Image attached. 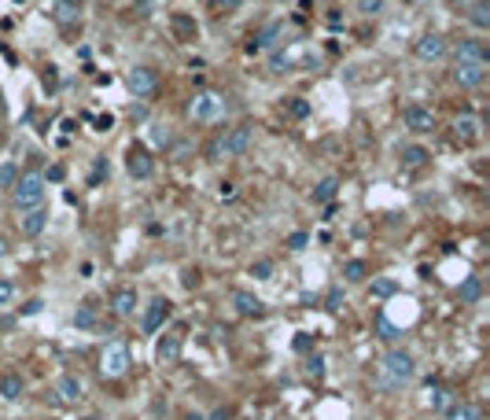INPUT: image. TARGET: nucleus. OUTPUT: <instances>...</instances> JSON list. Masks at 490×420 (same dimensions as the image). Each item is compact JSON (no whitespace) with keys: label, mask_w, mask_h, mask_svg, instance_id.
I'll use <instances>...</instances> for the list:
<instances>
[{"label":"nucleus","mask_w":490,"mask_h":420,"mask_svg":"<svg viewBox=\"0 0 490 420\" xmlns=\"http://www.w3.org/2000/svg\"><path fill=\"white\" fill-rule=\"evenodd\" d=\"M44 192H48V177L41 170H26L11 185V203H15V210H34L44 203Z\"/></svg>","instance_id":"nucleus-1"},{"label":"nucleus","mask_w":490,"mask_h":420,"mask_svg":"<svg viewBox=\"0 0 490 420\" xmlns=\"http://www.w3.org/2000/svg\"><path fill=\"white\" fill-rule=\"evenodd\" d=\"M417 373V362H413V354L410 350H387L384 354V362H380V383L384 387H402L405 380H413Z\"/></svg>","instance_id":"nucleus-2"},{"label":"nucleus","mask_w":490,"mask_h":420,"mask_svg":"<svg viewBox=\"0 0 490 420\" xmlns=\"http://www.w3.org/2000/svg\"><path fill=\"white\" fill-rule=\"evenodd\" d=\"M188 118L200 122V125H214L225 118V96L214 92V89H200L188 100Z\"/></svg>","instance_id":"nucleus-3"},{"label":"nucleus","mask_w":490,"mask_h":420,"mask_svg":"<svg viewBox=\"0 0 490 420\" xmlns=\"http://www.w3.org/2000/svg\"><path fill=\"white\" fill-rule=\"evenodd\" d=\"M129 347L125 343H107L104 354H100V376L104 380H122L129 373Z\"/></svg>","instance_id":"nucleus-4"},{"label":"nucleus","mask_w":490,"mask_h":420,"mask_svg":"<svg viewBox=\"0 0 490 420\" xmlns=\"http://www.w3.org/2000/svg\"><path fill=\"white\" fill-rule=\"evenodd\" d=\"M125 170L133 181H148V177L155 173V159L152 152L144 148V144H129V152H125Z\"/></svg>","instance_id":"nucleus-5"},{"label":"nucleus","mask_w":490,"mask_h":420,"mask_svg":"<svg viewBox=\"0 0 490 420\" xmlns=\"http://www.w3.org/2000/svg\"><path fill=\"white\" fill-rule=\"evenodd\" d=\"M125 85H129V92H133L137 100H152V96L159 92V74L152 67H133L125 74Z\"/></svg>","instance_id":"nucleus-6"},{"label":"nucleus","mask_w":490,"mask_h":420,"mask_svg":"<svg viewBox=\"0 0 490 420\" xmlns=\"http://www.w3.org/2000/svg\"><path fill=\"white\" fill-rule=\"evenodd\" d=\"M251 140H255V125H236V129H228V133L221 137V155L225 159H236V155H243L251 148Z\"/></svg>","instance_id":"nucleus-7"},{"label":"nucleus","mask_w":490,"mask_h":420,"mask_svg":"<svg viewBox=\"0 0 490 420\" xmlns=\"http://www.w3.org/2000/svg\"><path fill=\"white\" fill-rule=\"evenodd\" d=\"M413 56L420 63H439L446 56V37H439V34H424L413 41Z\"/></svg>","instance_id":"nucleus-8"},{"label":"nucleus","mask_w":490,"mask_h":420,"mask_svg":"<svg viewBox=\"0 0 490 420\" xmlns=\"http://www.w3.org/2000/svg\"><path fill=\"white\" fill-rule=\"evenodd\" d=\"M453 59L457 63H490V52H486V44L479 41V37H461L453 44Z\"/></svg>","instance_id":"nucleus-9"},{"label":"nucleus","mask_w":490,"mask_h":420,"mask_svg":"<svg viewBox=\"0 0 490 420\" xmlns=\"http://www.w3.org/2000/svg\"><path fill=\"white\" fill-rule=\"evenodd\" d=\"M170 306H173V302H170V299H162V295H159V299H152V302H148V310H144V317H140V328L148 332V335H155L162 325H166Z\"/></svg>","instance_id":"nucleus-10"},{"label":"nucleus","mask_w":490,"mask_h":420,"mask_svg":"<svg viewBox=\"0 0 490 420\" xmlns=\"http://www.w3.org/2000/svg\"><path fill=\"white\" fill-rule=\"evenodd\" d=\"M453 82L461 89H479L486 82V67L483 63H453Z\"/></svg>","instance_id":"nucleus-11"},{"label":"nucleus","mask_w":490,"mask_h":420,"mask_svg":"<svg viewBox=\"0 0 490 420\" xmlns=\"http://www.w3.org/2000/svg\"><path fill=\"white\" fill-rule=\"evenodd\" d=\"M281 37H284V26L281 23H266L258 34L251 37V44H247V52L251 56H258V52H269V48H276L281 44Z\"/></svg>","instance_id":"nucleus-12"},{"label":"nucleus","mask_w":490,"mask_h":420,"mask_svg":"<svg viewBox=\"0 0 490 420\" xmlns=\"http://www.w3.org/2000/svg\"><path fill=\"white\" fill-rule=\"evenodd\" d=\"M402 122H405V129H413V133H431L435 129V115L428 107H420V104H410L402 111Z\"/></svg>","instance_id":"nucleus-13"},{"label":"nucleus","mask_w":490,"mask_h":420,"mask_svg":"<svg viewBox=\"0 0 490 420\" xmlns=\"http://www.w3.org/2000/svg\"><path fill=\"white\" fill-rule=\"evenodd\" d=\"M181 335H173V332H166V335H159V343H155V362L159 365H177L181 362Z\"/></svg>","instance_id":"nucleus-14"},{"label":"nucleus","mask_w":490,"mask_h":420,"mask_svg":"<svg viewBox=\"0 0 490 420\" xmlns=\"http://www.w3.org/2000/svg\"><path fill=\"white\" fill-rule=\"evenodd\" d=\"M137 306H140L137 288H118V292L111 295V314H114V317H133Z\"/></svg>","instance_id":"nucleus-15"},{"label":"nucleus","mask_w":490,"mask_h":420,"mask_svg":"<svg viewBox=\"0 0 490 420\" xmlns=\"http://www.w3.org/2000/svg\"><path fill=\"white\" fill-rule=\"evenodd\" d=\"M44 225H48V210H44V206H34V210H23V218H19V233L34 240V236L44 233Z\"/></svg>","instance_id":"nucleus-16"},{"label":"nucleus","mask_w":490,"mask_h":420,"mask_svg":"<svg viewBox=\"0 0 490 420\" xmlns=\"http://www.w3.org/2000/svg\"><path fill=\"white\" fill-rule=\"evenodd\" d=\"M233 306H236V314H243V317H262L266 314L262 299L251 295V292H243V288H236V292H233Z\"/></svg>","instance_id":"nucleus-17"},{"label":"nucleus","mask_w":490,"mask_h":420,"mask_svg":"<svg viewBox=\"0 0 490 420\" xmlns=\"http://www.w3.org/2000/svg\"><path fill=\"white\" fill-rule=\"evenodd\" d=\"M81 8H85V0H56L52 11H56V23L63 26H74L81 19Z\"/></svg>","instance_id":"nucleus-18"},{"label":"nucleus","mask_w":490,"mask_h":420,"mask_svg":"<svg viewBox=\"0 0 490 420\" xmlns=\"http://www.w3.org/2000/svg\"><path fill=\"white\" fill-rule=\"evenodd\" d=\"M457 299H461L465 306H476L483 299V280L479 277H465L461 284H457Z\"/></svg>","instance_id":"nucleus-19"},{"label":"nucleus","mask_w":490,"mask_h":420,"mask_svg":"<svg viewBox=\"0 0 490 420\" xmlns=\"http://www.w3.org/2000/svg\"><path fill=\"white\" fill-rule=\"evenodd\" d=\"M453 133H457V140H479V118L476 115H457Z\"/></svg>","instance_id":"nucleus-20"},{"label":"nucleus","mask_w":490,"mask_h":420,"mask_svg":"<svg viewBox=\"0 0 490 420\" xmlns=\"http://www.w3.org/2000/svg\"><path fill=\"white\" fill-rule=\"evenodd\" d=\"M0 395H4V398H23L26 395V380L19 376V373H4V376H0Z\"/></svg>","instance_id":"nucleus-21"},{"label":"nucleus","mask_w":490,"mask_h":420,"mask_svg":"<svg viewBox=\"0 0 490 420\" xmlns=\"http://www.w3.org/2000/svg\"><path fill=\"white\" fill-rule=\"evenodd\" d=\"M56 395H59V402H78V398H81V380H78L74 373L59 376V383H56Z\"/></svg>","instance_id":"nucleus-22"},{"label":"nucleus","mask_w":490,"mask_h":420,"mask_svg":"<svg viewBox=\"0 0 490 420\" xmlns=\"http://www.w3.org/2000/svg\"><path fill=\"white\" fill-rule=\"evenodd\" d=\"M74 325H78L81 332H92L96 325H100V314H96L92 302H81L78 310H74Z\"/></svg>","instance_id":"nucleus-23"},{"label":"nucleus","mask_w":490,"mask_h":420,"mask_svg":"<svg viewBox=\"0 0 490 420\" xmlns=\"http://www.w3.org/2000/svg\"><path fill=\"white\" fill-rule=\"evenodd\" d=\"M339 196V177H324L314 185V203H332Z\"/></svg>","instance_id":"nucleus-24"},{"label":"nucleus","mask_w":490,"mask_h":420,"mask_svg":"<svg viewBox=\"0 0 490 420\" xmlns=\"http://www.w3.org/2000/svg\"><path fill=\"white\" fill-rule=\"evenodd\" d=\"M468 23L476 30H490V0H476V4L468 8Z\"/></svg>","instance_id":"nucleus-25"},{"label":"nucleus","mask_w":490,"mask_h":420,"mask_svg":"<svg viewBox=\"0 0 490 420\" xmlns=\"http://www.w3.org/2000/svg\"><path fill=\"white\" fill-rule=\"evenodd\" d=\"M428 152H424L420 148V144H405V148H402V166H410V170H420L424 163H428Z\"/></svg>","instance_id":"nucleus-26"},{"label":"nucleus","mask_w":490,"mask_h":420,"mask_svg":"<svg viewBox=\"0 0 490 420\" xmlns=\"http://www.w3.org/2000/svg\"><path fill=\"white\" fill-rule=\"evenodd\" d=\"M446 420H479V409L468 402H450L446 406Z\"/></svg>","instance_id":"nucleus-27"},{"label":"nucleus","mask_w":490,"mask_h":420,"mask_svg":"<svg viewBox=\"0 0 490 420\" xmlns=\"http://www.w3.org/2000/svg\"><path fill=\"white\" fill-rule=\"evenodd\" d=\"M424 402H428L431 409L450 406V391H446V387H439V383H428V391H424Z\"/></svg>","instance_id":"nucleus-28"},{"label":"nucleus","mask_w":490,"mask_h":420,"mask_svg":"<svg viewBox=\"0 0 490 420\" xmlns=\"http://www.w3.org/2000/svg\"><path fill=\"white\" fill-rule=\"evenodd\" d=\"M365 273H369V266L362 262V258H350V262L343 266V280H350V284H357V280H365Z\"/></svg>","instance_id":"nucleus-29"},{"label":"nucleus","mask_w":490,"mask_h":420,"mask_svg":"<svg viewBox=\"0 0 490 420\" xmlns=\"http://www.w3.org/2000/svg\"><path fill=\"white\" fill-rule=\"evenodd\" d=\"M369 292H372V295H376V299H391V295H395V292H398V284H395V280H391V277H376V280H372V284H369Z\"/></svg>","instance_id":"nucleus-30"},{"label":"nucleus","mask_w":490,"mask_h":420,"mask_svg":"<svg viewBox=\"0 0 490 420\" xmlns=\"http://www.w3.org/2000/svg\"><path fill=\"white\" fill-rule=\"evenodd\" d=\"M387 0H357V11L365 15V19H376V15H384Z\"/></svg>","instance_id":"nucleus-31"},{"label":"nucleus","mask_w":490,"mask_h":420,"mask_svg":"<svg viewBox=\"0 0 490 420\" xmlns=\"http://www.w3.org/2000/svg\"><path fill=\"white\" fill-rule=\"evenodd\" d=\"M15 181H19V166H15V163H4V166H0V192L11 188Z\"/></svg>","instance_id":"nucleus-32"},{"label":"nucleus","mask_w":490,"mask_h":420,"mask_svg":"<svg viewBox=\"0 0 490 420\" xmlns=\"http://www.w3.org/2000/svg\"><path fill=\"white\" fill-rule=\"evenodd\" d=\"M173 30H177V34H185V37H195V34H200V26H195L192 19H185V15H173Z\"/></svg>","instance_id":"nucleus-33"},{"label":"nucleus","mask_w":490,"mask_h":420,"mask_svg":"<svg viewBox=\"0 0 490 420\" xmlns=\"http://www.w3.org/2000/svg\"><path fill=\"white\" fill-rule=\"evenodd\" d=\"M251 277H255V280H269V277H273V262H266V258L251 262Z\"/></svg>","instance_id":"nucleus-34"},{"label":"nucleus","mask_w":490,"mask_h":420,"mask_svg":"<svg viewBox=\"0 0 490 420\" xmlns=\"http://www.w3.org/2000/svg\"><path fill=\"white\" fill-rule=\"evenodd\" d=\"M152 140H155V148H170V129L166 125H152Z\"/></svg>","instance_id":"nucleus-35"},{"label":"nucleus","mask_w":490,"mask_h":420,"mask_svg":"<svg viewBox=\"0 0 490 420\" xmlns=\"http://www.w3.org/2000/svg\"><path fill=\"white\" fill-rule=\"evenodd\" d=\"M288 111H291L295 118H306V115H310V104L302 100V96H291V100H288Z\"/></svg>","instance_id":"nucleus-36"},{"label":"nucleus","mask_w":490,"mask_h":420,"mask_svg":"<svg viewBox=\"0 0 490 420\" xmlns=\"http://www.w3.org/2000/svg\"><path fill=\"white\" fill-rule=\"evenodd\" d=\"M306 244H310V236H306V233H291V236L284 240V247H288V251H306Z\"/></svg>","instance_id":"nucleus-37"},{"label":"nucleus","mask_w":490,"mask_h":420,"mask_svg":"<svg viewBox=\"0 0 490 420\" xmlns=\"http://www.w3.org/2000/svg\"><path fill=\"white\" fill-rule=\"evenodd\" d=\"M269 70H273V74H284V70H291V56H281V52H276V56L269 59Z\"/></svg>","instance_id":"nucleus-38"},{"label":"nucleus","mask_w":490,"mask_h":420,"mask_svg":"<svg viewBox=\"0 0 490 420\" xmlns=\"http://www.w3.org/2000/svg\"><path fill=\"white\" fill-rule=\"evenodd\" d=\"M306 373L314 376V380H321V376H324V358H321V354H314V358L306 362Z\"/></svg>","instance_id":"nucleus-39"},{"label":"nucleus","mask_w":490,"mask_h":420,"mask_svg":"<svg viewBox=\"0 0 490 420\" xmlns=\"http://www.w3.org/2000/svg\"><path fill=\"white\" fill-rule=\"evenodd\" d=\"M11 299H15V284L8 277H0V306H11Z\"/></svg>","instance_id":"nucleus-40"},{"label":"nucleus","mask_w":490,"mask_h":420,"mask_svg":"<svg viewBox=\"0 0 490 420\" xmlns=\"http://www.w3.org/2000/svg\"><path fill=\"white\" fill-rule=\"evenodd\" d=\"M240 4H243V0H214V11L218 15H228V11H236Z\"/></svg>","instance_id":"nucleus-41"},{"label":"nucleus","mask_w":490,"mask_h":420,"mask_svg":"<svg viewBox=\"0 0 490 420\" xmlns=\"http://www.w3.org/2000/svg\"><path fill=\"white\" fill-rule=\"evenodd\" d=\"M104 173H107V159H96V166H92V177H89V181H92V185H100V181H104Z\"/></svg>","instance_id":"nucleus-42"},{"label":"nucleus","mask_w":490,"mask_h":420,"mask_svg":"<svg viewBox=\"0 0 490 420\" xmlns=\"http://www.w3.org/2000/svg\"><path fill=\"white\" fill-rule=\"evenodd\" d=\"M218 196H221V199H236V185H233V181H221Z\"/></svg>","instance_id":"nucleus-43"},{"label":"nucleus","mask_w":490,"mask_h":420,"mask_svg":"<svg viewBox=\"0 0 490 420\" xmlns=\"http://www.w3.org/2000/svg\"><path fill=\"white\" fill-rule=\"evenodd\" d=\"M41 306H44V302H41V299H30V302H26V306H23V314H26V317H34V314H37V310H41Z\"/></svg>","instance_id":"nucleus-44"},{"label":"nucleus","mask_w":490,"mask_h":420,"mask_svg":"<svg viewBox=\"0 0 490 420\" xmlns=\"http://www.w3.org/2000/svg\"><path fill=\"white\" fill-rule=\"evenodd\" d=\"M339 302H343V292L332 288V292H329V310H339Z\"/></svg>","instance_id":"nucleus-45"},{"label":"nucleus","mask_w":490,"mask_h":420,"mask_svg":"<svg viewBox=\"0 0 490 420\" xmlns=\"http://www.w3.org/2000/svg\"><path fill=\"white\" fill-rule=\"evenodd\" d=\"M200 284V269H185V288H195Z\"/></svg>","instance_id":"nucleus-46"},{"label":"nucleus","mask_w":490,"mask_h":420,"mask_svg":"<svg viewBox=\"0 0 490 420\" xmlns=\"http://www.w3.org/2000/svg\"><path fill=\"white\" fill-rule=\"evenodd\" d=\"M111 125H114V118H111V115H100V118H96V129H100V133H107Z\"/></svg>","instance_id":"nucleus-47"},{"label":"nucleus","mask_w":490,"mask_h":420,"mask_svg":"<svg viewBox=\"0 0 490 420\" xmlns=\"http://www.w3.org/2000/svg\"><path fill=\"white\" fill-rule=\"evenodd\" d=\"M329 26H332V30H339V26H343V15H339L336 8L329 11Z\"/></svg>","instance_id":"nucleus-48"},{"label":"nucleus","mask_w":490,"mask_h":420,"mask_svg":"<svg viewBox=\"0 0 490 420\" xmlns=\"http://www.w3.org/2000/svg\"><path fill=\"white\" fill-rule=\"evenodd\" d=\"M185 420H207L203 413H185Z\"/></svg>","instance_id":"nucleus-49"},{"label":"nucleus","mask_w":490,"mask_h":420,"mask_svg":"<svg viewBox=\"0 0 490 420\" xmlns=\"http://www.w3.org/2000/svg\"><path fill=\"white\" fill-rule=\"evenodd\" d=\"M8 254V244H4V236H0V258H4Z\"/></svg>","instance_id":"nucleus-50"},{"label":"nucleus","mask_w":490,"mask_h":420,"mask_svg":"<svg viewBox=\"0 0 490 420\" xmlns=\"http://www.w3.org/2000/svg\"><path fill=\"white\" fill-rule=\"evenodd\" d=\"M81 420H100V416H81Z\"/></svg>","instance_id":"nucleus-51"},{"label":"nucleus","mask_w":490,"mask_h":420,"mask_svg":"<svg viewBox=\"0 0 490 420\" xmlns=\"http://www.w3.org/2000/svg\"><path fill=\"white\" fill-rule=\"evenodd\" d=\"M0 210H4V196H0Z\"/></svg>","instance_id":"nucleus-52"}]
</instances>
